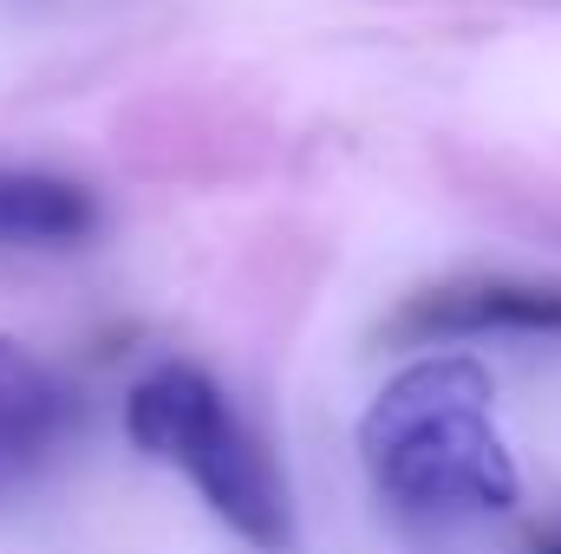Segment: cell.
Returning <instances> with one entry per match:
<instances>
[{
    "label": "cell",
    "mask_w": 561,
    "mask_h": 554,
    "mask_svg": "<svg viewBox=\"0 0 561 554\" xmlns=\"http://www.w3.org/2000/svg\"><path fill=\"white\" fill-rule=\"evenodd\" d=\"M359 457L405 516H503L523 496L477 359H419L359 417Z\"/></svg>",
    "instance_id": "6da1fadb"
},
{
    "label": "cell",
    "mask_w": 561,
    "mask_h": 554,
    "mask_svg": "<svg viewBox=\"0 0 561 554\" xmlns=\"http://www.w3.org/2000/svg\"><path fill=\"white\" fill-rule=\"evenodd\" d=\"M125 430L144 457L170 463L242 542L287 549L294 522H287V483L275 457L242 430L229 399L196 366H157L150 379H138L125 405Z\"/></svg>",
    "instance_id": "7a4b0ae2"
},
{
    "label": "cell",
    "mask_w": 561,
    "mask_h": 554,
    "mask_svg": "<svg viewBox=\"0 0 561 554\" xmlns=\"http://www.w3.org/2000/svg\"><path fill=\"white\" fill-rule=\"evenodd\" d=\"M392 339H477V333H561V287L542 280H503V275H477V280H444L412 293L392 326Z\"/></svg>",
    "instance_id": "3957f363"
},
{
    "label": "cell",
    "mask_w": 561,
    "mask_h": 554,
    "mask_svg": "<svg viewBox=\"0 0 561 554\" xmlns=\"http://www.w3.org/2000/svg\"><path fill=\"white\" fill-rule=\"evenodd\" d=\"M59 424H66V399L53 372L20 339L0 333V503L46 463Z\"/></svg>",
    "instance_id": "277c9868"
},
{
    "label": "cell",
    "mask_w": 561,
    "mask_h": 554,
    "mask_svg": "<svg viewBox=\"0 0 561 554\" xmlns=\"http://www.w3.org/2000/svg\"><path fill=\"white\" fill-rule=\"evenodd\" d=\"M99 222L92 196L72 176L0 170V249H72Z\"/></svg>",
    "instance_id": "5b68a950"
},
{
    "label": "cell",
    "mask_w": 561,
    "mask_h": 554,
    "mask_svg": "<svg viewBox=\"0 0 561 554\" xmlns=\"http://www.w3.org/2000/svg\"><path fill=\"white\" fill-rule=\"evenodd\" d=\"M536 554H561V529H556V535H542V542H536Z\"/></svg>",
    "instance_id": "8992f818"
}]
</instances>
